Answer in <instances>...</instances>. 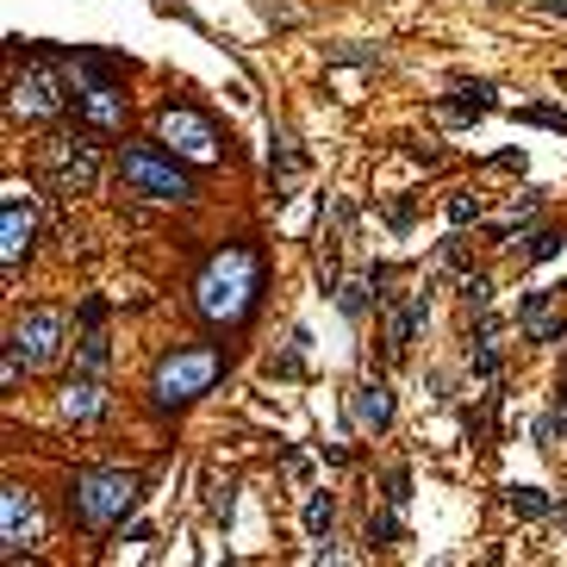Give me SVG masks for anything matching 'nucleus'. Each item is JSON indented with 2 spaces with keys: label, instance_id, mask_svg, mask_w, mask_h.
Returning a JSON list of instances; mask_svg holds the SVG:
<instances>
[{
  "label": "nucleus",
  "instance_id": "obj_1",
  "mask_svg": "<svg viewBox=\"0 0 567 567\" xmlns=\"http://www.w3.org/2000/svg\"><path fill=\"white\" fill-rule=\"evenodd\" d=\"M262 287H269V262L256 243H218L206 262L194 269V313L213 331H243L262 313Z\"/></svg>",
  "mask_w": 567,
  "mask_h": 567
},
{
  "label": "nucleus",
  "instance_id": "obj_2",
  "mask_svg": "<svg viewBox=\"0 0 567 567\" xmlns=\"http://www.w3.org/2000/svg\"><path fill=\"white\" fill-rule=\"evenodd\" d=\"M57 63H63V81H69V118H76L81 132H94V137L125 132L132 100L118 88L113 57H100V50H57Z\"/></svg>",
  "mask_w": 567,
  "mask_h": 567
},
{
  "label": "nucleus",
  "instance_id": "obj_3",
  "mask_svg": "<svg viewBox=\"0 0 567 567\" xmlns=\"http://www.w3.org/2000/svg\"><path fill=\"white\" fill-rule=\"evenodd\" d=\"M225 350L218 343H175V350L157 355V368H150V406L169 418V411L194 406V399H206V393L225 381Z\"/></svg>",
  "mask_w": 567,
  "mask_h": 567
},
{
  "label": "nucleus",
  "instance_id": "obj_4",
  "mask_svg": "<svg viewBox=\"0 0 567 567\" xmlns=\"http://www.w3.org/2000/svg\"><path fill=\"white\" fill-rule=\"evenodd\" d=\"M137 499H144V474L137 468H76V480H69V518L88 536H113L132 518Z\"/></svg>",
  "mask_w": 567,
  "mask_h": 567
},
{
  "label": "nucleus",
  "instance_id": "obj_5",
  "mask_svg": "<svg viewBox=\"0 0 567 567\" xmlns=\"http://www.w3.org/2000/svg\"><path fill=\"white\" fill-rule=\"evenodd\" d=\"M118 181L144 200H162V206H188L200 194V181L188 175V157H175L169 144H118Z\"/></svg>",
  "mask_w": 567,
  "mask_h": 567
},
{
  "label": "nucleus",
  "instance_id": "obj_6",
  "mask_svg": "<svg viewBox=\"0 0 567 567\" xmlns=\"http://www.w3.org/2000/svg\"><path fill=\"white\" fill-rule=\"evenodd\" d=\"M7 113L25 118V125H50V118L69 113V81H63L57 50H38V57L13 76V100H7Z\"/></svg>",
  "mask_w": 567,
  "mask_h": 567
},
{
  "label": "nucleus",
  "instance_id": "obj_7",
  "mask_svg": "<svg viewBox=\"0 0 567 567\" xmlns=\"http://www.w3.org/2000/svg\"><path fill=\"white\" fill-rule=\"evenodd\" d=\"M44 175H50V188L57 194H94V181H100V144L94 132H57V137H44Z\"/></svg>",
  "mask_w": 567,
  "mask_h": 567
},
{
  "label": "nucleus",
  "instance_id": "obj_8",
  "mask_svg": "<svg viewBox=\"0 0 567 567\" xmlns=\"http://www.w3.org/2000/svg\"><path fill=\"white\" fill-rule=\"evenodd\" d=\"M157 137L175 150V157H188V162H218L213 118L200 113V106H188V100H169V106L157 113Z\"/></svg>",
  "mask_w": 567,
  "mask_h": 567
},
{
  "label": "nucleus",
  "instance_id": "obj_9",
  "mask_svg": "<svg viewBox=\"0 0 567 567\" xmlns=\"http://www.w3.org/2000/svg\"><path fill=\"white\" fill-rule=\"evenodd\" d=\"M38 543H44L38 499H32L20 480H7V487H0V548H7V562H25V555H38Z\"/></svg>",
  "mask_w": 567,
  "mask_h": 567
},
{
  "label": "nucleus",
  "instance_id": "obj_10",
  "mask_svg": "<svg viewBox=\"0 0 567 567\" xmlns=\"http://www.w3.org/2000/svg\"><path fill=\"white\" fill-rule=\"evenodd\" d=\"M63 337H69V318H63L57 306H32V313L13 325V337H7V343L25 355V368H57Z\"/></svg>",
  "mask_w": 567,
  "mask_h": 567
},
{
  "label": "nucleus",
  "instance_id": "obj_11",
  "mask_svg": "<svg viewBox=\"0 0 567 567\" xmlns=\"http://www.w3.org/2000/svg\"><path fill=\"white\" fill-rule=\"evenodd\" d=\"M32 250H38V213H32L25 188H7L0 194V262H7V274H20Z\"/></svg>",
  "mask_w": 567,
  "mask_h": 567
},
{
  "label": "nucleus",
  "instance_id": "obj_12",
  "mask_svg": "<svg viewBox=\"0 0 567 567\" xmlns=\"http://www.w3.org/2000/svg\"><path fill=\"white\" fill-rule=\"evenodd\" d=\"M567 287H530L524 306H518V325H524L530 343H562L567 337V313H562Z\"/></svg>",
  "mask_w": 567,
  "mask_h": 567
},
{
  "label": "nucleus",
  "instance_id": "obj_13",
  "mask_svg": "<svg viewBox=\"0 0 567 567\" xmlns=\"http://www.w3.org/2000/svg\"><path fill=\"white\" fill-rule=\"evenodd\" d=\"M393 387L387 381H381V374H374V381H355L350 387V424L362 436H381V431H393Z\"/></svg>",
  "mask_w": 567,
  "mask_h": 567
},
{
  "label": "nucleus",
  "instance_id": "obj_14",
  "mask_svg": "<svg viewBox=\"0 0 567 567\" xmlns=\"http://www.w3.org/2000/svg\"><path fill=\"white\" fill-rule=\"evenodd\" d=\"M431 318V287H418V294H399L387 306V355L399 362V355L411 350V337H418V325Z\"/></svg>",
  "mask_w": 567,
  "mask_h": 567
},
{
  "label": "nucleus",
  "instance_id": "obj_15",
  "mask_svg": "<svg viewBox=\"0 0 567 567\" xmlns=\"http://www.w3.org/2000/svg\"><path fill=\"white\" fill-rule=\"evenodd\" d=\"M57 406H63L69 424H94L100 411H106V374H69Z\"/></svg>",
  "mask_w": 567,
  "mask_h": 567
},
{
  "label": "nucleus",
  "instance_id": "obj_16",
  "mask_svg": "<svg viewBox=\"0 0 567 567\" xmlns=\"http://www.w3.org/2000/svg\"><path fill=\"white\" fill-rule=\"evenodd\" d=\"M518 262H555L567 250V231L562 225H543V231H524V237H506Z\"/></svg>",
  "mask_w": 567,
  "mask_h": 567
},
{
  "label": "nucleus",
  "instance_id": "obj_17",
  "mask_svg": "<svg viewBox=\"0 0 567 567\" xmlns=\"http://www.w3.org/2000/svg\"><path fill=\"white\" fill-rule=\"evenodd\" d=\"M492 94H499L492 81H462V88H450L443 113H450V118H480V113H492V106H499Z\"/></svg>",
  "mask_w": 567,
  "mask_h": 567
},
{
  "label": "nucleus",
  "instance_id": "obj_18",
  "mask_svg": "<svg viewBox=\"0 0 567 567\" xmlns=\"http://www.w3.org/2000/svg\"><path fill=\"white\" fill-rule=\"evenodd\" d=\"M374 306H381V287H374L368 274H355V281H343V287H337V313L350 318V325H362Z\"/></svg>",
  "mask_w": 567,
  "mask_h": 567
},
{
  "label": "nucleus",
  "instance_id": "obj_19",
  "mask_svg": "<svg viewBox=\"0 0 567 567\" xmlns=\"http://www.w3.org/2000/svg\"><path fill=\"white\" fill-rule=\"evenodd\" d=\"M506 511H511V518H524V524H543L548 511H555V499H548L543 487H524V480H511V487H506Z\"/></svg>",
  "mask_w": 567,
  "mask_h": 567
},
{
  "label": "nucleus",
  "instance_id": "obj_20",
  "mask_svg": "<svg viewBox=\"0 0 567 567\" xmlns=\"http://www.w3.org/2000/svg\"><path fill=\"white\" fill-rule=\"evenodd\" d=\"M106 368H113V337H106V331H88V337L76 343V368H69V374H106Z\"/></svg>",
  "mask_w": 567,
  "mask_h": 567
},
{
  "label": "nucleus",
  "instance_id": "obj_21",
  "mask_svg": "<svg viewBox=\"0 0 567 567\" xmlns=\"http://www.w3.org/2000/svg\"><path fill=\"white\" fill-rule=\"evenodd\" d=\"M331 524H337V492H313V499H306V536H313V543H331Z\"/></svg>",
  "mask_w": 567,
  "mask_h": 567
},
{
  "label": "nucleus",
  "instance_id": "obj_22",
  "mask_svg": "<svg viewBox=\"0 0 567 567\" xmlns=\"http://www.w3.org/2000/svg\"><path fill=\"white\" fill-rule=\"evenodd\" d=\"M299 169H306V157H299L294 150V137H281V150H274L269 157V181H274V194H287V188H294V175Z\"/></svg>",
  "mask_w": 567,
  "mask_h": 567
},
{
  "label": "nucleus",
  "instance_id": "obj_23",
  "mask_svg": "<svg viewBox=\"0 0 567 567\" xmlns=\"http://www.w3.org/2000/svg\"><path fill=\"white\" fill-rule=\"evenodd\" d=\"M393 543H406V524H399V506H387V511H368V548H393Z\"/></svg>",
  "mask_w": 567,
  "mask_h": 567
},
{
  "label": "nucleus",
  "instance_id": "obj_24",
  "mask_svg": "<svg viewBox=\"0 0 567 567\" xmlns=\"http://www.w3.org/2000/svg\"><path fill=\"white\" fill-rule=\"evenodd\" d=\"M468 374L474 381H499V343H492V331H480V343L468 350Z\"/></svg>",
  "mask_w": 567,
  "mask_h": 567
},
{
  "label": "nucleus",
  "instance_id": "obj_25",
  "mask_svg": "<svg viewBox=\"0 0 567 567\" xmlns=\"http://www.w3.org/2000/svg\"><path fill=\"white\" fill-rule=\"evenodd\" d=\"M306 368V331H294V343H287V355H269V374L274 381H287V374Z\"/></svg>",
  "mask_w": 567,
  "mask_h": 567
},
{
  "label": "nucleus",
  "instance_id": "obj_26",
  "mask_svg": "<svg viewBox=\"0 0 567 567\" xmlns=\"http://www.w3.org/2000/svg\"><path fill=\"white\" fill-rule=\"evenodd\" d=\"M462 306H468V318L492 306V281H487V274H468V281H462Z\"/></svg>",
  "mask_w": 567,
  "mask_h": 567
},
{
  "label": "nucleus",
  "instance_id": "obj_27",
  "mask_svg": "<svg viewBox=\"0 0 567 567\" xmlns=\"http://www.w3.org/2000/svg\"><path fill=\"white\" fill-rule=\"evenodd\" d=\"M443 213H450L455 231H462V225H480V194H450V206H443Z\"/></svg>",
  "mask_w": 567,
  "mask_h": 567
},
{
  "label": "nucleus",
  "instance_id": "obj_28",
  "mask_svg": "<svg viewBox=\"0 0 567 567\" xmlns=\"http://www.w3.org/2000/svg\"><path fill=\"white\" fill-rule=\"evenodd\" d=\"M518 118H524V125H543V132H562V137H567V113H562V106H518Z\"/></svg>",
  "mask_w": 567,
  "mask_h": 567
},
{
  "label": "nucleus",
  "instance_id": "obj_29",
  "mask_svg": "<svg viewBox=\"0 0 567 567\" xmlns=\"http://www.w3.org/2000/svg\"><path fill=\"white\" fill-rule=\"evenodd\" d=\"M381 499L406 511L411 506V468H387V492H381Z\"/></svg>",
  "mask_w": 567,
  "mask_h": 567
},
{
  "label": "nucleus",
  "instance_id": "obj_30",
  "mask_svg": "<svg viewBox=\"0 0 567 567\" xmlns=\"http://www.w3.org/2000/svg\"><path fill=\"white\" fill-rule=\"evenodd\" d=\"M206 492H213V499H206V506H213V518H218V524H231V480H213V487H206Z\"/></svg>",
  "mask_w": 567,
  "mask_h": 567
},
{
  "label": "nucleus",
  "instance_id": "obj_31",
  "mask_svg": "<svg viewBox=\"0 0 567 567\" xmlns=\"http://www.w3.org/2000/svg\"><path fill=\"white\" fill-rule=\"evenodd\" d=\"M411 218H418V200H387V225H393V231H411Z\"/></svg>",
  "mask_w": 567,
  "mask_h": 567
},
{
  "label": "nucleus",
  "instance_id": "obj_32",
  "mask_svg": "<svg viewBox=\"0 0 567 567\" xmlns=\"http://www.w3.org/2000/svg\"><path fill=\"white\" fill-rule=\"evenodd\" d=\"M76 318H81V331H100V325H106V299H100V294H94V299H81V313H76Z\"/></svg>",
  "mask_w": 567,
  "mask_h": 567
},
{
  "label": "nucleus",
  "instance_id": "obj_33",
  "mask_svg": "<svg viewBox=\"0 0 567 567\" xmlns=\"http://www.w3.org/2000/svg\"><path fill=\"white\" fill-rule=\"evenodd\" d=\"M543 213V194H536V188H524V194L511 200V218H536Z\"/></svg>",
  "mask_w": 567,
  "mask_h": 567
},
{
  "label": "nucleus",
  "instance_id": "obj_34",
  "mask_svg": "<svg viewBox=\"0 0 567 567\" xmlns=\"http://www.w3.org/2000/svg\"><path fill=\"white\" fill-rule=\"evenodd\" d=\"M548 424H555V436L567 443V381L555 387V411H548Z\"/></svg>",
  "mask_w": 567,
  "mask_h": 567
},
{
  "label": "nucleus",
  "instance_id": "obj_35",
  "mask_svg": "<svg viewBox=\"0 0 567 567\" xmlns=\"http://www.w3.org/2000/svg\"><path fill=\"white\" fill-rule=\"evenodd\" d=\"M331 63H381V50H355V44H337Z\"/></svg>",
  "mask_w": 567,
  "mask_h": 567
},
{
  "label": "nucleus",
  "instance_id": "obj_36",
  "mask_svg": "<svg viewBox=\"0 0 567 567\" xmlns=\"http://www.w3.org/2000/svg\"><path fill=\"white\" fill-rule=\"evenodd\" d=\"M543 7H548V13H567V0H543Z\"/></svg>",
  "mask_w": 567,
  "mask_h": 567
}]
</instances>
